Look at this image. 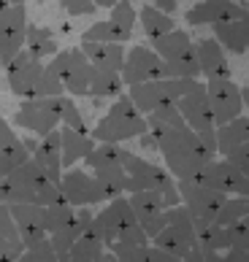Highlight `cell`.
Instances as JSON below:
<instances>
[{
    "instance_id": "f907efd6",
    "label": "cell",
    "mask_w": 249,
    "mask_h": 262,
    "mask_svg": "<svg viewBox=\"0 0 249 262\" xmlns=\"http://www.w3.org/2000/svg\"><path fill=\"white\" fill-rule=\"evenodd\" d=\"M241 100H244V108H249V86L241 90Z\"/></svg>"
},
{
    "instance_id": "44dd1931",
    "label": "cell",
    "mask_w": 249,
    "mask_h": 262,
    "mask_svg": "<svg viewBox=\"0 0 249 262\" xmlns=\"http://www.w3.org/2000/svg\"><path fill=\"white\" fill-rule=\"evenodd\" d=\"M195 54H198V65H200V76L209 79H227L231 76V65H227V52L217 43V38H203L195 43Z\"/></svg>"
},
{
    "instance_id": "680465c9",
    "label": "cell",
    "mask_w": 249,
    "mask_h": 262,
    "mask_svg": "<svg viewBox=\"0 0 249 262\" xmlns=\"http://www.w3.org/2000/svg\"><path fill=\"white\" fill-rule=\"evenodd\" d=\"M246 52H249V49H246Z\"/></svg>"
},
{
    "instance_id": "4316f807",
    "label": "cell",
    "mask_w": 249,
    "mask_h": 262,
    "mask_svg": "<svg viewBox=\"0 0 249 262\" xmlns=\"http://www.w3.org/2000/svg\"><path fill=\"white\" fill-rule=\"evenodd\" d=\"M25 49L30 52L38 60H46V57H54L57 54V41H54V33L49 27H38L27 22V30H25Z\"/></svg>"
},
{
    "instance_id": "d6986e66",
    "label": "cell",
    "mask_w": 249,
    "mask_h": 262,
    "mask_svg": "<svg viewBox=\"0 0 249 262\" xmlns=\"http://www.w3.org/2000/svg\"><path fill=\"white\" fill-rule=\"evenodd\" d=\"M128 98L133 100V105L147 116L152 114L155 108H160V105L165 103H176L174 92H171L168 86V79H155V81H141V84H130L128 86Z\"/></svg>"
},
{
    "instance_id": "d4e9b609",
    "label": "cell",
    "mask_w": 249,
    "mask_h": 262,
    "mask_svg": "<svg viewBox=\"0 0 249 262\" xmlns=\"http://www.w3.org/2000/svg\"><path fill=\"white\" fill-rule=\"evenodd\" d=\"M60 146H63V170L73 168L76 162H81L95 146V138L87 133L71 130V127H60Z\"/></svg>"
},
{
    "instance_id": "8fae6325",
    "label": "cell",
    "mask_w": 249,
    "mask_h": 262,
    "mask_svg": "<svg viewBox=\"0 0 249 262\" xmlns=\"http://www.w3.org/2000/svg\"><path fill=\"white\" fill-rule=\"evenodd\" d=\"M176 108L181 114L187 127H193L195 133H212L217 130L214 122V111L209 105V95H206V81H198L190 92H184L176 100Z\"/></svg>"
},
{
    "instance_id": "c3c4849f",
    "label": "cell",
    "mask_w": 249,
    "mask_h": 262,
    "mask_svg": "<svg viewBox=\"0 0 249 262\" xmlns=\"http://www.w3.org/2000/svg\"><path fill=\"white\" fill-rule=\"evenodd\" d=\"M22 146L27 149V154H33V151L38 149V138H35V135H33V138L27 135V138H22Z\"/></svg>"
},
{
    "instance_id": "f546056e",
    "label": "cell",
    "mask_w": 249,
    "mask_h": 262,
    "mask_svg": "<svg viewBox=\"0 0 249 262\" xmlns=\"http://www.w3.org/2000/svg\"><path fill=\"white\" fill-rule=\"evenodd\" d=\"M122 90H125V81L117 71H103V68L92 65L87 95H92V98H117V95H122Z\"/></svg>"
},
{
    "instance_id": "9f6ffc18",
    "label": "cell",
    "mask_w": 249,
    "mask_h": 262,
    "mask_svg": "<svg viewBox=\"0 0 249 262\" xmlns=\"http://www.w3.org/2000/svg\"><path fill=\"white\" fill-rule=\"evenodd\" d=\"M174 262H184V259H174Z\"/></svg>"
},
{
    "instance_id": "60d3db41",
    "label": "cell",
    "mask_w": 249,
    "mask_h": 262,
    "mask_svg": "<svg viewBox=\"0 0 249 262\" xmlns=\"http://www.w3.org/2000/svg\"><path fill=\"white\" fill-rule=\"evenodd\" d=\"M136 19H138V14H136V8H133L130 0H117V3L111 6L109 22L119 25L122 30H130V33H133V25H136Z\"/></svg>"
},
{
    "instance_id": "8d00e7d4",
    "label": "cell",
    "mask_w": 249,
    "mask_h": 262,
    "mask_svg": "<svg viewBox=\"0 0 249 262\" xmlns=\"http://www.w3.org/2000/svg\"><path fill=\"white\" fill-rule=\"evenodd\" d=\"M57 95H65L60 73H57L52 65H44V73L35 84V98H57Z\"/></svg>"
},
{
    "instance_id": "484cf974",
    "label": "cell",
    "mask_w": 249,
    "mask_h": 262,
    "mask_svg": "<svg viewBox=\"0 0 249 262\" xmlns=\"http://www.w3.org/2000/svg\"><path fill=\"white\" fill-rule=\"evenodd\" d=\"M214 138H217V157H225V151H231L238 143L249 141V116L241 114L225 124H217Z\"/></svg>"
},
{
    "instance_id": "f1b7e54d",
    "label": "cell",
    "mask_w": 249,
    "mask_h": 262,
    "mask_svg": "<svg viewBox=\"0 0 249 262\" xmlns=\"http://www.w3.org/2000/svg\"><path fill=\"white\" fill-rule=\"evenodd\" d=\"M190 46H193V38H190L187 30H168L162 33L157 38H152V49L157 52L160 60H174V57H179L181 52H187Z\"/></svg>"
},
{
    "instance_id": "b9f144b4",
    "label": "cell",
    "mask_w": 249,
    "mask_h": 262,
    "mask_svg": "<svg viewBox=\"0 0 249 262\" xmlns=\"http://www.w3.org/2000/svg\"><path fill=\"white\" fill-rule=\"evenodd\" d=\"M225 160H231L238 170L244 173V176L249 179V141L238 143V146H233L231 151H225Z\"/></svg>"
},
{
    "instance_id": "277c9868",
    "label": "cell",
    "mask_w": 249,
    "mask_h": 262,
    "mask_svg": "<svg viewBox=\"0 0 249 262\" xmlns=\"http://www.w3.org/2000/svg\"><path fill=\"white\" fill-rule=\"evenodd\" d=\"M60 103L63 95L57 98H27L14 114V124L19 130H30L35 138H44L49 130L60 127Z\"/></svg>"
},
{
    "instance_id": "7dc6e473",
    "label": "cell",
    "mask_w": 249,
    "mask_h": 262,
    "mask_svg": "<svg viewBox=\"0 0 249 262\" xmlns=\"http://www.w3.org/2000/svg\"><path fill=\"white\" fill-rule=\"evenodd\" d=\"M149 6H155V8H160V11L171 14V16L176 14V0H149Z\"/></svg>"
},
{
    "instance_id": "f35d334b",
    "label": "cell",
    "mask_w": 249,
    "mask_h": 262,
    "mask_svg": "<svg viewBox=\"0 0 249 262\" xmlns=\"http://www.w3.org/2000/svg\"><path fill=\"white\" fill-rule=\"evenodd\" d=\"M14 262H60V259H57L54 249H52V244H49V235H46L44 241H38V244L25 246L22 254H19Z\"/></svg>"
},
{
    "instance_id": "f5cc1de1",
    "label": "cell",
    "mask_w": 249,
    "mask_h": 262,
    "mask_svg": "<svg viewBox=\"0 0 249 262\" xmlns=\"http://www.w3.org/2000/svg\"><path fill=\"white\" fill-rule=\"evenodd\" d=\"M241 222H244V225H246V227H249V216H244V219H241Z\"/></svg>"
},
{
    "instance_id": "6f0895ef",
    "label": "cell",
    "mask_w": 249,
    "mask_h": 262,
    "mask_svg": "<svg viewBox=\"0 0 249 262\" xmlns=\"http://www.w3.org/2000/svg\"><path fill=\"white\" fill-rule=\"evenodd\" d=\"M0 179H3V173H0Z\"/></svg>"
},
{
    "instance_id": "e575fe53",
    "label": "cell",
    "mask_w": 249,
    "mask_h": 262,
    "mask_svg": "<svg viewBox=\"0 0 249 262\" xmlns=\"http://www.w3.org/2000/svg\"><path fill=\"white\" fill-rule=\"evenodd\" d=\"M73 213L76 208L71 206V203H49V206H44V227H46V235H52V232L68 227L73 222Z\"/></svg>"
},
{
    "instance_id": "30bf717a",
    "label": "cell",
    "mask_w": 249,
    "mask_h": 262,
    "mask_svg": "<svg viewBox=\"0 0 249 262\" xmlns=\"http://www.w3.org/2000/svg\"><path fill=\"white\" fill-rule=\"evenodd\" d=\"M60 195L65 198V203H71L73 208H81V206H95V203H103V192L98 187L95 176H90L87 170L81 168H65L60 181Z\"/></svg>"
},
{
    "instance_id": "8992f818",
    "label": "cell",
    "mask_w": 249,
    "mask_h": 262,
    "mask_svg": "<svg viewBox=\"0 0 249 262\" xmlns=\"http://www.w3.org/2000/svg\"><path fill=\"white\" fill-rule=\"evenodd\" d=\"M49 65L60 73V81H63V86H65L68 95H76V98H84V95H87L92 62L87 60V54H84L81 49L57 52Z\"/></svg>"
},
{
    "instance_id": "1f68e13d",
    "label": "cell",
    "mask_w": 249,
    "mask_h": 262,
    "mask_svg": "<svg viewBox=\"0 0 249 262\" xmlns=\"http://www.w3.org/2000/svg\"><path fill=\"white\" fill-rule=\"evenodd\" d=\"M95 181L103 192V200H114L119 195H128V173H125L122 165L117 168H100V170H92Z\"/></svg>"
},
{
    "instance_id": "9c48e42d",
    "label": "cell",
    "mask_w": 249,
    "mask_h": 262,
    "mask_svg": "<svg viewBox=\"0 0 249 262\" xmlns=\"http://www.w3.org/2000/svg\"><path fill=\"white\" fill-rule=\"evenodd\" d=\"M44 73V60L33 57L27 49L16 52L6 65V76H8V86L16 98H35V84Z\"/></svg>"
},
{
    "instance_id": "4fadbf2b",
    "label": "cell",
    "mask_w": 249,
    "mask_h": 262,
    "mask_svg": "<svg viewBox=\"0 0 249 262\" xmlns=\"http://www.w3.org/2000/svg\"><path fill=\"white\" fill-rule=\"evenodd\" d=\"M25 30H27V8L25 6H3L0 8V62L25 49Z\"/></svg>"
},
{
    "instance_id": "3957f363",
    "label": "cell",
    "mask_w": 249,
    "mask_h": 262,
    "mask_svg": "<svg viewBox=\"0 0 249 262\" xmlns=\"http://www.w3.org/2000/svg\"><path fill=\"white\" fill-rule=\"evenodd\" d=\"M160 249H165L168 254H174L179 259H184L190 251L195 249L198 235H195V222L190 216V211L181 206H171L165 208V227H162L155 238L149 241Z\"/></svg>"
},
{
    "instance_id": "603a6c76",
    "label": "cell",
    "mask_w": 249,
    "mask_h": 262,
    "mask_svg": "<svg viewBox=\"0 0 249 262\" xmlns=\"http://www.w3.org/2000/svg\"><path fill=\"white\" fill-rule=\"evenodd\" d=\"M79 49L87 54V60L95 68H103V71H122L125 62V46L122 43H100V41H81Z\"/></svg>"
},
{
    "instance_id": "7bdbcfd3",
    "label": "cell",
    "mask_w": 249,
    "mask_h": 262,
    "mask_svg": "<svg viewBox=\"0 0 249 262\" xmlns=\"http://www.w3.org/2000/svg\"><path fill=\"white\" fill-rule=\"evenodd\" d=\"M60 6L68 11V16H90L98 8L92 0H60Z\"/></svg>"
},
{
    "instance_id": "f6af8a7d",
    "label": "cell",
    "mask_w": 249,
    "mask_h": 262,
    "mask_svg": "<svg viewBox=\"0 0 249 262\" xmlns=\"http://www.w3.org/2000/svg\"><path fill=\"white\" fill-rule=\"evenodd\" d=\"M222 262H249V249L241 246H231L222 251Z\"/></svg>"
},
{
    "instance_id": "d6a6232c",
    "label": "cell",
    "mask_w": 249,
    "mask_h": 262,
    "mask_svg": "<svg viewBox=\"0 0 249 262\" xmlns=\"http://www.w3.org/2000/svg\"><path fill=\"white\" fill-rule=\"evenodd\" d=\"M133 38L130 30H122L119 25H114V22H95L90 30H84L81 33V41H100V43H128Z\"/></svg>"
},
{
    "instance_id": "cb8c5ba5",
    "label": "cell",
    "mask_w": 249,
    "mask_h": 262,
    "mask_svg": "<svg viewBox=\"0 0 249 262\" xmlns=\"http://www.w3.org/2000/svg\"><path fill=\"white\" fill-rule=\"evenodd\" d=\"M25 160H30L27 149L22 146V138L8 127V122L0 124V173L8 176L14 168H19Z\"/></svg>"
},
{
    "instance_id": "ee69618b",
    "label": "cell",
    "mask_w": 249,
    "mask_h": 262,
    "mask_svg": "<svg viewBox=\"0 0 249 262\" xmlns=\"http://www.w3.org/2000/svg\"><path fill=\"white\" fill-rule=\"evenodd\" d=\"M0 238H11V241L19 238L14 216H11V208H8L6 203H0Z\"/></svg>"
},
{
    "instance_id": "ba28073f",
    "label": "cell",
    "mask_w": 249,
    "mask_h": 262,
    "mask_svg": "<svg viewBox=\"0 0 249 262\" xmlns=\"http://www.w3.org/2000/svg\"><path fill=\"white\" fill-rule=\"evenodd\" d=\"M193 181L203 184V187H212V189H217V192H225V195L249 198V179L236 168L231 160H225V157L212 160Z\"/></svg>"
},
{
    "instance_id": "7a4b0ae2",
    "label": "cell",
    "mask_w": 249,
    "mask_h": 262,
    "mask_svg": "<svg viewBox=\"0 0 249 262\" xmlns=\"http://www.w3.org/2000/svg\"><path fill=\"white\" fill-rule=\"evenodd\" d=\"M147 116H143L128 95H117V100L111 103L109 114L95 124V130L90 133L95 141H106V143H125L138 138L141 133H147Z\"/></svg>"
},
{
    "instance_id": "681fc988",
    "label": "cell",
    "mask_w": 249,
    "mask_h": 262,
    "mask_svg": "<svg viewBox=\"0 0 249 262\" xmlns=\"http://www.w3.org/2000/svg\"><path fill=\"white\" fill-rule=\"evenodd\" d=\"M92 3L98 6V8H111L114 3H117V0H92Z\"/></svg>"
},
{
    "instance_id": "d590c367",
    "label": "cell",
    "mask_w": 249,
    "mask_h": 262,
    "mask_svg": "<svg viewBox=\"0 0 249 262\" xmlns=\"http://www.w3.org/2000/svg\"><path fill=\"white\" fill-rule=\"evenodd\" d=\"M244 216H249V198H241V195H236V198H227L222 203V208L217 211V216L214 222L217 225H236V222H241Z\"/></svg>"
},
{
    "instance_id": "9a60e30c",
    "label": "cell",
    "mask_w": 249,
    "mask_h": 262,
    "mask_svg": "<svg viewBox=\"0 0 249 262\" xmlns=\"http://www.w3.org/2000/svg\"><path fill=\"white\" fill-rule=\"evenodd\" d=\"M128 203L133 213H136L141 230L147 232V238L152 241L157 232L165 227V206H162V192L157 189H141V192H130Z\"/></svg>"
},
{
    "instance_id": "816d5d0a",
    "label": "cell",
    "mask_w": 249,
    "mask_h": 262,
    "mask_svg": "<svg viewBox=\"0 0 249 262\" xmlns=\"http://www.w3.org/2000/svg\"><path fill=\"white\" fill-rule=\"evenodd\" d=\"M8 6H25V0H8Z\"/></svg>"
},
{
    "instance_id": "7402d4cb",
    "label": "cell",
    "mask_w": 249,
    "mask_h": 262,
    "mask_svg": "<svg viewBox=\"0 0 249 262\" xmlns=\"http://www.w3.org/2000/svg\"><path fill=\"white\" fill-rule=\"evenodd\" d=\"M30 157L41 165V170L46 173V179L49 181H60L63 176V146H60V127H54L44 135V138H38V149L30 154Z\"/></svg>"
},
{
    "instance_id": "4dcf8cb0",
    "label": "cell",
    "mask_w": 249,
    "mask_h": 262,
    "mask_svg": "<svg viewBox=\"0 0 249 262\" xmlns=\"http://www.w3.org/2000/svg\"><path fill=\"white\" fill-rule=\"evenodd\" d=\"M125 154L128 149H122L119 143H106V141H95L92 151L84 157V165H87L90 170H100V168H117L122 165Z\"/></svg>"
},
{
    "instance_id": "ab89813d",
    "label": "cell",
    "mask_w": 249,
    "mask_h": 262,
    "mask_svg": "<svg viewBox=\"0 0 249 262\" xmlns=\"http://www.w3.org/2000/svg\"><path fill=\"white\" fill-rule=\"evenodd\" d=\"M60 124L71 130H79V133H87V124H84V116L79 111V105H76L68 95H63V103H60Z\"/></svg>"
},
{
    "instance_id": "11a10c76",
    "label": "cell",
    "mask_w": 249,
    "mask_h": 262,
    "mask_svg": "<svg viewBox=\"0 0 249 262\" xmlns=\"http://www.w3.org/2000/svg\"><path fill=\"white\" fill-rule=\"evenodd\" d=\"M3 122H6V119H3V114H0V124H3Z\"/></svg>"
},
{
    "instance_id": "52a82bcc",
    "label": "cell",
    "mask_w": 249,
    "mask_h": 262,
    "mask_svg": "<svg viewBox=\"0 0 249 262\" xmlns=\"http://www.w3.org/2000/svg\"><path fill=\"white\" fill-rule=\"evenodd\" d=\"M122 168L128 173V195L130 192H141V189H157V192H165L168 187H174L176 179L171 176L165 168L149 162L138 157V154L128 151L122 160Z\"/></svg>"
},
{
    "instance_id": "74e56055",
    "label": "cell",
    "mask_w": 249,
    "mask_h": 262,
    "mask_svg": "<svg viewBox=\"0 0 249 262\" xmlns=\"http://www.w3.org/2000/svg\"><path fill=\"white\" fill-rule=\"evenodd\" d=\"M119 262H147L149 244H125V241H111L106 246Z\"/></svg>"
},
{
    "instance_id": "2e32d148",
    "label": "cell",
    "mask_w": 249,
    "mask_h": 262,
    "mask_svg": "<svg viewBox=\"0 0 249 262\" xmlns=\"http://www.w3.org/2000/svg\"><path fill=\"white\" fill-rule=\"evenodd\" d=\"M136 222L138 219H136V213H133V208H130V203H128L125 195L109 200L106 208H103L100 213H95V225H98L100 235H103V244H106V246L119 235L122 230H128L130 225H136Z\"/></svg>"
},
{
    "instance_id": "db71d44e",
    "label": "cell",
    "mask_w": 249,
    "mask_h": 262,
    "mask_svg": "<svg viewBox=\"0 0 249 262\" xmlns=\"http://www.w3.org/2000/svg\"><path fill=\"white\" fill-rule=\"evenodd\" d=\"M3 6H8V0H0V8H3Z\"/></svg>"
},
{
    "instance_id": "e0dca14e",
    "label": "cell",
    "mask_w": 249,
    "mask_h": 262,
    "mask_svg": "<svg viewBox=\"0 0 249 262\" xmlns=\"http://www.w3.org/2000/svg\"><path fill=\"white\" fill-rule=\"evenodd\" d=\"M8 208H11V216H14V225H16L22 246H33V244L46 238L44 206H38V203H14Z\"/></svg>"
},
{
    "instance_id": "ffe728a7",
    "label": "cell",
    "mask_w": 249,
    "mask_h": 262,
    "mask_svg": "<svg viewBox=\"0 0 249 262\" xmlns=\"http://www.w3.org/2000/svg\"><path fill=\"white\" fill-rule=\"evenodd\" d=\"M212 30H214L217 43L222 46L225 52L246 54V49H249V8L241 16H236V19L212 25Z\"/></svg>"
},
{
    "instance_id": "83f0119b",
    "label": "cell",
    "mask_w": 249,
    "mask_h": 262,
    "mask_svg": "<svg viewBox=\"0 0 249 262\" xmlns=\"http://www.w3.org/2000/svg\"><path fill=\"white\" fill-rule=\"evenodd\" d=\"M162 79H200L195 43L179 57H174V60H162Z\"/></svg>"
},
{
    "instance_id": "836d02e7",
    "label": "cell",
    "mask_w": 249,
    "mask_h": 262,
    "mask_svg": "<svg viewBox=\"0 0 249 262\" xmlns=\"http://www.w3.org/2000/svg\"><path fill=\"white\" fill-rule=\"evenodd\" d=\"M138 19H141L143 33H147L149 38H157V35H162V33H168V30H174V27H176L174 16L165 14V11H160V8H155V6H143Z\"/></svg>"
},
{
    "instance_id": "7c38bea8",
    "label": "cell",
    "mask_w": 249,
    "mask_h": 262,
    "mask_svg": "<svg viewBox=\"0 0 249 262\" xmlns=\"http://www.w3.org/2000/svg\"><path fill=\"white\" fill-rule=\"evenodd\" d=\"M206 95H209V105L214 111V122L225 124L244 114V100H241V86L227 79H209L206 81Z\"/></svg>"
},
{
    "instance_id": "6da1fadb",
    "label": "cell",
    "mask_w": 249,
    "mask_h": 262,
    "mask_svg": "<svg viewBox=\"0 0 249 262\" xmlns=\"http://www.w3.org/2000/svg\"><path fill=\"white\" fill-rule=\"evenodd\" d=\"M149 133L157 138V151L165 160V170L176 181L195 179L209 162L217 160V154L209 151L203 146V141L198 138V133L193 127H187V124H179V127H157Z\"/></svg>"
},
{
    "instance_id": "bcb514c9",
    "label": "cell",
    "mask_w": 249,
    "mask_h": 262,
    "mask_svg": "<svg viewBox=\"0 0 249 262\" xmlns=\"http://www.w3.org/2000/svg\"><path fill=\"white\" fill-rule=\"evenodd\" d=\"M179 203H181V195H179V189L174 184V187H168L165 192H162V206L171 208V206H179Z\"/></svg>"
},
{
    "instance_id": "5bb4252c",
    "label": "cell",
    "mask_w": 249,
    "mask_h": 262,
    "mask_svg": "<svg viewBox=\"0 0 249 262\" xmlns=\"http://www.w3.org/2000/svg\"><path fill=\"white\" fill-rule=\"evenodd\" d=\"M119 76H122L125 86L162 79V60L149 46H133V49L125 52V62H122Z\"/></svg>"
},
{
    "instance_id": "ac0fdd59",
    "label": "cell",
    "mask_w": 249,
    "mask_h": 262,
    "mask_svg": "<svg viewBox=\"0 0 249 262\" xmlns=\"http://www.w3.org/2000/svg\"><path fill=\"white\" fill-rule=\"evenodd\" d=\"M246 11V6L241 0H200L198 6H193L187 11V22L198 27V25H217V22H227L236 19Z\"/></svg>"
},
{
    "instance_id": "5b68a950",
    "label": "cell",
    "mask_w": 249,
    "mask_h": 262,
    "mask_svg": "<svg viewBox=\"0 0 249 262\" xmlns=\"http://www.w3.org/2000/svg\"><path fill=\"white\" fill-rule=\"evenodd\" d=\"M176 189L181 195V206L190 211V216L193 222H214L217 211L222 208V203L227 200L225 192H217L212 187H203V184H198L193 179H181L176 181Z\"/></svg>"
}]
</instances>
